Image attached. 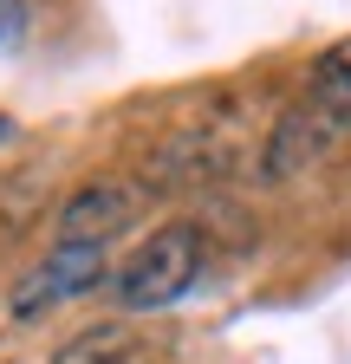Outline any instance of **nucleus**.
<instances>
[{
	"label": "nucleus",
	"mask_w": 351,
	"mask_h": 364,
	"mask_svg": "<svg viewBox=\"0 0 351 364\" xmlns=\"http://www.w3.org/2000/svg\"><path fill=\"white\" fill-rule=\"evenodd\" d=\"M202 273V228L176 221V228H156V235L117 267V306L124 312H156V306H176Z\"/></svg>",
	"instance_id": "1"
},
{
	"label": "nucleus",
	"mask_w": 351,
	"mask_h": 364,
	"mask_svg": "<svg viewBox=\"0 0 351 364\" xmlns=\"http://www.w3.org/2000/svg\"><path fill=\"white\" fill-rule=\"evenodd\" d=\"M104 241H59L46 260H39L33 273H20V287H14V318H39L46 306H65L78 293H92L104 280Z\"/></svg>",
	"instance_id": "2"
},
{
	"label": "nucleus",
	"mask_w": 351,
	"mask_h": 364,
	"mask_svg": "<svg viewBox=\"0 0 351 364\" xmlns=\"http://www.w3.org/2000/svg\"><path fill=\"white\" fill-rule=\"evenodd\" d=\"M338 136V124L313 105V111H286L274 124V144H267V176H299L306 163H319L325 144Z\"/></svg>",
	"instance_id": "3"
},
{
	"label": "nucleus",
	"mask_w": 351,
	"mask_h": 364,
	"mask_svg": "<svg viewBox=\"0 0 351 364\" xmlns=\"http://www.w3.org/2000/svg\"><path fill=\"white\" fill-rule=\"evenodd\" d=\"M124 221H130V196L117 189V182H85V189L65 202V215H59L65 241H111Z\"/></svg>",
	"instance_id": "4"
},
{
	"label": "nucleus",
	"mask_w": 351,
	"mask_h": 364,
	"mask_svg": "<svg viewBox=\"0 0 351 364\" xmlns=\"http://www.w3.org/2000/svg\"><path fill=\"white\" fill-rule=\"evenodd\" d=\"M313 105H319L338 130H351V46L319 53V65H313Z\"/></svg>",
	"instance_id": "5"
},
{
	"label": "nucleus",
	"mask_w": 351,
	"mask_h": 364,
	"mask_svg": "<svg viewBox=\"0 0 351 364\" xmlns=\"http://www.w3.org/2000/svg\"><path fill=\"white\" fill-rule=\"evenodd\" d=\"M130 358H137V345H130V326H92V332L65 338L53 364H130Z\"/></svg>",
	"instance_id": "6"
},
{
	"label": "nucleus",
	"mask_w": 351,
	"mask_h": 364,
	"mask_svg": "<svg viewBox=\"0 0 351 364\" xmlns=\"http://www.w3.org/2000/svg\"><path fill=\"white\" fill-rule=\"evenodd\" d=\"M26 33V0H0V46H14Z\"/></svg>",
	"instance_id": "7"
}]
</instances>
